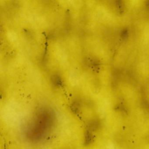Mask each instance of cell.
Returning <instances> with one entry per match:
<instances>
[{"label":"cell","mask_w":149,"mask_h":149,"mask_svg":"<svg viewBox=\"0 0 149 149\" xmlns=\"http://www.w3.org/2000/svg\"><path fill=\"white\" fill-rule=\"evenodd\" d=\"M53 113L49 110H41L29 125L28 133L32 139H41L49 130L54 122Z\"/></svg>","instance_id":"cell-1"}]
</instances>
